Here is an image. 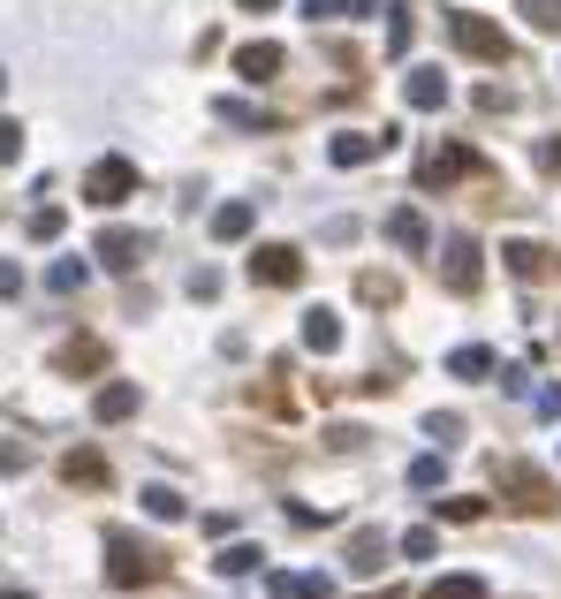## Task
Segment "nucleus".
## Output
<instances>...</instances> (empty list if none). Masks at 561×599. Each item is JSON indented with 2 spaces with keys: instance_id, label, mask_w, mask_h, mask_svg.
Returning <instances> with one entry per match:
<instances>
[{
  "instance_id": "f257e3e1",
  "label": "nucleus",
  "mask_w": 561,
  "mask_h": 599,
  "mask_svg": "<svg viewBox=\"0 0 561 599\" xmlns=\"http://www.w3.org/2000/svg\"><path fill=\"white\" fill-rule=\"evenodd\" d=\"M107 585H122V592L159 585V554H152V547H138L130 531H107Z\"/></svg>"
},
{
  "instance_id": "f03ea898",
  "label": "nucleus",
  "mask_w": 561,
  "mask_h": 599,
  "mask_svg": "<svg viewBox=\"0 0 561 599\" xmlns=\"http://www.w3.org/2000/svg\"><path fill=\"white\" fill-rule=\"evenodd\" d=\"M447 38H455L470 61H509V31H501V23H486V15H470V8H463V15H447Z\"/></svg>"
},
{
  "instance_id": "7ed1b4c3",
  "label": "nucleus",
  "mask_w": 561,
  "mask_h": 599,
  "mask_svg": "<svg viewBox=\"0 0 561 599\" xmlns=\"http://www.w3.org/2000/svg\"><path fill=\"white\" fill-rule=\"evenodd\" d=\"M251 281L296 289V281H303V251H296V243H259V251H251Z\"/></svg>"
},
{
  "instance_id": "20e7f679",
  "label": "nucleus",
  "mask_w": 561,
  "mask_h": 599,
  "mask_svg": "<svg viewBox=\"0 0 561 599\" xmlns=\"http://www.w3.org/2000/svg\"><path fill=\"white\" fill-rule=\"evenodd\" d=\"M130 190H138V167H130V159H99V167L84 175V197H92L99 213H115Z\"/></svg>"
},
{
  "instance_id": "39448f33",
  "label": "nucleus",
  "mask_w": 561,
  "mask_h": 599,
  "mask_svg": "<svg viewBox=\"0 0 561 599\" xmlns=\"http://www.w3.org/2000/svg\"><path fill=\"white\" fill-rule=\"evenodd\" d=\"M493 478H501V493H516V508H532V516L554 508V486H547L532 463H493Z\"/></svg>"
},
{
  "instance_id": "423d86ee",
  "label": "nucleus",
  "mask_w": 561,
  "mask_h": 599,
  "mask_svg": "<svg viewBox=\"0 0 561 599\" xmlns=\"http://www.w3.org/2000/svg\"><path fill=\"white\" fill-rule=\"evenodd\" d=\"M395 137H403V130H342V137L326 145V159H334V167H365V159L395 152Z\"/></svg>"
},
{
  "instance_id": "0eeeda50",
  "label": "nucleus",
  "mask_w": 561,
  "mask_h": 599,
  "mask_svg": "<svg viewBox=\"0 0 561 599\" xmlns=\"http://www.w3.org/2000/svg\"><path fill=\"white\" fill-rule=\"evenodd\" d=\"M501 266H509L516 281H547V274H554V251L532 243V236H509V243H501Z\"/></svg>"
},
{
  "instance_id": "6e6552de",
  "label": "nucleus",
  "mask_w": 561,
  "mask_h": 599,
  "mask_svg": "<svg viewBox=\"0 0 561 599\" xmlns=\"http://www.w3.org/2000/svg\"><path fill=\"white\" fill-rule=\"evenodd\" d=\"M440 274H447V289L470 297V289H478V243H470V236H447V243H440Z\"/></svg>"
},
{
  "instance_id": "1a4fd4ad",
  "label": "nucleus",
  "mask_w": 561,
  "mask_h": 599,
  "mask_svg": "<svg viewBox=\"0 0 561 599\" xmlns=\"http://www.w3.org/2000/svg\"><path fill=\"white\" fill-rule=\"evenodd\" d=\"M470 167H478V159H470L463 145H440V152H425V159H418V182H425V190H447V182H455V175H470Z\"/></svg>"
},
{
  "instance_id": "9d476101",
  "label": "nucleus",
  "mask_w": 561,
  "mask_h": 599,
  "mask_svg": "<svg viewBox=\"0 0 561 599\" xmlns=\"http://www.w3.org/2000/svg\"><path fill=\"white\" fill-rule=\"evenodd\" d=\"M92 259H99V266H115V274H130V266L144 259V236H130V228H107V236L92 243Z\"/></svg>"
},
{
  "instance_id": "9b49d317",
  "label": "nucleus",
  "mask_w": 561,
  "mask_h": 599,
  "mask_svg": "<svg viewBox=\"0 0 561 599\" xmlns=\"http://www.w3.org/2000/svg\"><path fill=\"white\" fill-rule=\"evenodd\" d=\"M274 599H334V577H311V570H274L266 577Z\"/></svg>"
},
{
  "instance_id": "f8f14e48",
  "label": "nucleus",
  "mask_w": 561,
  "mask_h": 599,
  "mask_svg": "<svg viewBox=\"0 0 561 599\" xmlns=\"http://www.w3.org/2000/svg\"><path fill=\"white\" fill-rule=\"evenodd\" d=\"M236 76H243V84H274L280 76V46H266V38L243 46V53H236Z\"/></svg>"
},
{
  "instance_id": "ddd939ff",
  "label": "nucleus",
  "mask_w": 561,
  "mask_h": 599,
  "mask_svg": "<svg viewBox=\"0 0 561 599\" xmlns=\"http://www.w3.org/2000/svg\"><path fill=\"white\" fill-rule=\"evenodd\" d=\"M403 99H410L418 115H432V107H447V76H440V69H410V84H403Z\"/></svg>"
},
{
  "instance_id": "4468645a",
  "label": "nucleus",
  "mask_w": 561,
  "mask_h": 599,
  "mask_svg": "<svg viewBox=\"0 0 561 599\" xmlns=\"http://www.w3.org/2000/svg\"><path fill=\"white\" fill-rule=\"evenodd\" d=\"M303 349H319V357H326V349H342V319H334L326 303H311V311H303Z\"/></svg>"
},
{
  "instance_id": "2eb2a0df",
  "label": "nucleus",
  "mask_w": 561,
  "mask_h": 599,
  "mask_svg": "<svg viewBox=\"0 0 561 599\" xmlns=\"http://www.w3.org/2000/svg\"><path fill=\"white\" fill-rule=\"evenodd\" d=\"M92 418H99V426H122V418H138V387H130V380H115V387H99V403H92Z\"/></svg>"
},
{
  "instance_id": "dca6fc26",
  "label": "nucleus",
  "mask_w": 561,
  "mask_h": 599,
  "mask_svg": "<svg viewBox=\"0 0 561 599\" xmlns=\"http://www.w3.org/2000/svg\"><path fill=\"white\" fill-rule=\"evenodd\" d=\"M61 478H69V486H107V455L99 448H69L61 455Z\"/></svg>"
},
{
  "instance_id": "f3484780",
  "label": "nucleus",
  "mask_w": 561,
  "mask_h": 599,
  "mask_svg": "<svg viewBox=\"0 0 561 599\" xmlns=\"http://www.w3.org/2000/svg\"><path fill=\"white\" fill-rule=\"evenodd\" d=\"M387 243H395V251H425V243H432V228L403 205V213H387Z\"/></svg>"
},
{
  "instance_id": "a211bd4d",
  "label": "nucleus",
  "mask_w": 561,
  "mask_h": 599,
  "mask_svg": "<svg viewBox=\"0 0 561 599\" xmlns=\"http://www.w3.org/2000/svg\"><path fill=\"white\" fill-rule=\"evenodd\" d=\"M53 364H61V372H99V364H107V349H99L92 334H76V342H61V357H53Z\"/></svg>"
},
{
  "instance_id": "6ab92c4d",
  "label": "nucleus",
  "mask_w": 561,
  "mask_h": 599,
  "mask_svg": "<svg viewBox=\"0 0 561 599\" xmlns=\"http://www.w3.org/2000/svg\"><path fill=\"white\" fill-rule=\"evenodd\" d=\"M380 562H387V539H380V531H357V539H349V570H357V577H372Z\"/></svg>"
},
{
  "instance_id": "aec40b11",
  "label": "nucleus",
  "mask_w": 561,
  "mask_h": 599,
  "mask_svg": "<svg viewBox=\"0 0 561 599\" xmlns=\"http://www.w3.org/2000/svg\"><path fill=\"white\" fill-rule=\"evenodd\" d=\"M251 220H259L251 205H220V213H213V236H220V243H243V236H251Z\"/></svg>"
},
{
  "instance_id": "412c9836",
  "label": "nucleus",
  "mask_w": 561,
  "mask_h": 599,
  "mask_svg": "<svg viewBox=\"0 0 561 599\" xmlns=\"http://www.w3.org/2000/svg\"><path fill=\"white\" fill-rule=\"evenodd\" d=\"M138 501H144V516H159V524H182V493H175V486H144Z\"/></svg>"
},
{
  "instance_id": "4be33fe9",
  "label": "nucleus",
  "mask_w": 561,
  "mask_h": 599,
  "mask_svg": "<svg viewBox=\"0 0 561 599\" xmlns=\"http://www.w3.org/2000/svg\"><path fill=\"white\" fill-rule=\"evenodd\" d=\"M425 599H493V592H486V577H470V570H463V577H440V585H425Z\"/></svg>"
},
{
  "instance_id": "5701e85b",
  "label": "nucleus",
  "mask_w": 561,
  "mask_h": 599,
  "mask_svg": "<svg viewBox=\"0 0 561 599\" xmlns=\"http://www.w3.org/2000/svg\"><path fill=\"white\" fill-rule=\"evenodd\" d=\"M447 372H455V380H486V372H493V349H478V342H470V349H455V357H447Z\"/></svg>"
},
{
  "instance_id": "b1692460",
  "label": "nucleus",
  "mask_w": 561,
  "mask_h": 599,
  "mask_svg": "<svg viewBox=\"0 0 561 599\" xmlns=\"http://www.w3.org/2000/svg\"><path fill=\"white\" fill-rule=\"evenodd\" d=\"M46 289H53V297H76V289H84V259H61V266L46 274Z\"/></svg>"
},
{
  "instance_id": "393cba45",
  "label": "nucleus",
  "mask_w": 561,
  "mask_h": 599,
  "mask_svg": "<svg viewBox=\"0 0 561 599\" xmlns=\"http://www.w3.org/2000/svg\"><path fill=\"white\" fill-rule=\"evenodd\" d=\"M259 562H266V554H259V547H228V554H220V562H213V570H220V577H251V570H259Z\"/></svg>"
},
{
  "instance_id": "a878e982",
  "label": "nucleus",
  "mask_w": 561,
  "mask_h": 599,
  "mask_svg": "<svg viewBox=\"0 0 561 599\" xmlns=\"http://www.w3.org/2000/svg\"><path fill=\"white\" fill-rule=\"evenodd\" d=\"M532 31H561V0H516Z\"/></svg>"
},
{
  "instance_id": "bb28decb",
  "label": "nucleus",
  "mask_w": 561,
  "mask_h": 599,
  "mask_svg": "<svg viewBox=\"0 0 561 599\" xmlns=\"http://www.w3.org/2000/svg\"><path fill=\"white\" fill-rule=\"evenodd\" d=\"M403 554H410V562H432V554H440V531H432V524L403 531Z\"/></svg>"
},
{
  "instance_id": "cd10ccee",
  "label": "nucleus",
  "mask_w": 561,
  "mask_h": 599,
  "mask_svg": "<svg viewBox=\"0 0 561 599\" xmlns=\"http://www.w3.org/2000/svg\"><path fill=\"white\" fill-rule=\"evenodd\" d=\"M432 508H440L447 524H478V516H486V501H470V493H455V501H432Z\"/></svg>"
},
{
  "instance_id": "c85d7f7f",
  "label": "nucleus",
  "mask_w": 561,
  "mask_h": 599,
  "mask_svg": "<svg viewBox=\"0 0 561 599\" xmlns=\"http://www.w3.org/2000/svg\"><path fill=\"white\" fill-rule=\"evenodd\" d=\"M31 236L53 243V236H61V205H38V213H31Z\"/></svg>"
},
{
  "instance_id": "c756f323",
  "label": "nucleus",
  "mask_w": 561,
  "mask_h": 599,
  "mask_svg": "<svg viewBox=\"0 0 561 599\" xmlns=\"http://www.w3.org/2000/svg\"><path fill=\"white\" fill-rule=\"evenodd\" d=\"M357 297H365V303H395V281H387V274H365V281H357Z\"/></svg>"
},
{
  "instance_id": "7c9ffc66",
  "label": "nucleus",
  "mask_w": 561,
  "mask_h": 599,
  "mask_svg": "<svg viewBox=\"0 0 561 599\" xmlns=\"http://www.w3.org/2000/svg\"><path fill=\"white\" fill-rule=\"evenodd\" d=\"M220 115H228V122H236V130H266V115H259V107H243V99H228V107H220Z\"/></svg>"
},
{
  "instance_id": "2f4dec72",
  "label": "nucleus",
  "mask_w": 561,
  "mask_h": 599,
  "mask_svg": "<svg viewBox=\"0 0 561 599\" xmlns=\"http://www.w3.org/2000/svg\"><path fill=\"white\" fill-rule=\"evenodd\" d=\"M440 470H447L440 455H418V463H410V486H440Z\"/></svg>"
},
{
  "instance_id": "473e14b6",
  "label": "nucleus",
  "mask_w": 561,
  "mask_h": 599,
  "mask_svg": "<svg viewBox=\"0 0 561 599\" xmlns=\"http://www.w3.org/2000/svg\"><path fill=\"white\" fill-rule=\"evenodd\" d=\"M425 433H432V441L447 448V441H463V418H425Z\"/></svg>"
},
{
  "instance_id": "72a5a7b5",
  "label": "nucleus",
  "mask_w": 561,
  "mask_h": 599,
  "mask_svg": "<svg viewBox=\"0 0 561 599\" xmlns=\"http://www.w3.org/2000/svg\"><path fill=\"white\" fill-rule=\"evenodd\" d=\"M15 152H23V130H15V122H0V167H8Z\"/></svg>"
},
{
  "instance_id": "f704fd0d",
  "label": "nucleus",
  "mask_w": 561,
  "mask_h": 599,
  "mask_svg": "<svg viewBox=\"0 0 561 599\" xmlns=\"http://www.w3.org/2000/svg\"><path fill=\"white\" fill-rule=\"evenodd\" d=\"M23 463H31V448H23V441H0V470H23Z\"/></svg>"
},
{
  "instance_id": "c9c22d12",
  "label": "nucleus",
  "mask_w": 561,
  "mask_h": 599,
  "mask_svg": "<svg viewBox=\"0 0 561 599\" xmlns=\"http://www.w3.org/2000/svg\"><path fill=\"white\" fill-rule=\"evenodd\" d=\"M539 418H561V387H539Z\"/></svg>"
},
{
  "instance_id": "e433bc0d",
  "label": "nucleus",
  "mask_w": 561,
  "mask_h": 599,
  "mask_svg": "<svg viewBox=\"0 0 561 599\" xmlns=\"http://www.w3.org/2000/svg\"><path fill=\"white\" fill-rule=\"evenodd\" d=\"M15 289H23V274H15V266L0 259V297H15Z\"/></svg>"
},
{
  "instance_id": "4c0bfd02",
  "label": "nucleus",
  "mask_w": 561,
  "mask_h": 599,
  "mask_svg": "<svg viewBox=\"0 0 561 599\" xmlns=\"http://www.w3.org/2000/svg\"><path fill=\"white\" fill-rule=\"evenodd\" d=\"M539 167H554L561 175V145H539Z\"/></svg>"
},
{
  "instance_id": "58836bf2",
  "label": "nucleus",
  "mask_w": 561,
  "mask_h": 599,
  "mask_svg": "<svg viewBox=\"0 0 561 599\" xmlns=\"http://www.w3.org/2000/svg\"><path fill=\"white\" fill-rule=\"evenodd\" d=\"M342 8H349V15H372V8H380V0H342Z\"/></svg>"
},
{
  "instance_id": "ea45409f",
  "label": "nucleus",
  "mask_w": 561,
  "mask_h": 599,
  "mask_svg": "<svg viewBox=\"0 0 561 599\" xmlns=\"http://www.w3.org/2000/svg\"><path fill=\"white\" fill-rule=\"evenodd\" d=\"M243 8H274V0H243Z\"/></svg>"
},
{
  "instance_id": "a19ab883",
  "label": "nucleus",
  "mask_w": 561,
  "mask_h": 599,
  "mask_svg": "<svg viewBox=\"0 0 561 599\" xmlns=\"http://www.w3.org/2000/svg\"><path fill=\"white\" fill-rule=\"evenodd\" d=\"M0 599H31V592H0Z\"/></svg>"
}]
</instances>
